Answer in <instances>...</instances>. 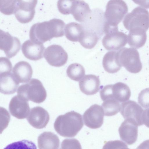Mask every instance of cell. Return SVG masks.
Here are the masks:
<instances>
[{
  "mask_svg": "<svg viewBox=\"0 0 149 149\" xmlns=\"http://www.w3.org/2000/svg\"><path fill=\"white\" fill-rule=\"evenodd\" d=\"M138 102L143 108H149V88L142 90L139 94Z\"/></svg>",
  "mask_w": 149,
  "mask_h": 149,
  "instance_id": "d6a6232c",
  "label": "cell"
},
{
  "mask_svg": "<svg viewBox=\"0 0 149 149\" xmlns=\"http://www.w3.org/2000/svg\"><path fill=\"white\" fill-rule=\"evenodd\" d=\"M18 95L21 96L28 101L40 103L46 99L47 93L42 83L39 80L32 79L28 82L19 86Z\"/></svg>",
  "mask_w": 149,
  "mask_h": 149,
  "instance_id": "5b68a950",
  "label": "cell"
},
{
  "mask_svg": "<svg viewBox=\"0 0 149 149\" xmlns=\"http://www.w3.org/2000/svg\"><path fill=\"white\" fill-rule=\"evenodd\" d=\"M143 124L149 128V108L144 110L142 117Z\"/></svg>",
  "mask_w": 149,
  "mask_h": 149,
  "instance_id": "8d00e7d4",
  "label": "cell"
},
{
  "mask_svg": "<svg viewBox=\"0 0 149 149\" xmlns=\"http://www.w3.org/2000/svg\"><path fill=\"white\" fill-rule=\"evenodd\" d=\"M26 119L29 124L34 127L41 129L45 127L49 120V116L43 108L37 106L31 108Z\"/></svg>",
  "mask_w": 149,
  "mask_h": 149,
  "instance_id": "9a60e30c",
  "label": "cell"
},
{
  "mask_svg": "<svg viewBox=\"0 0 149 149\" xmlns=\"http://www.w3.org/2000/svg\"><path fill=\"white\" fill-rule=\"evenodd\" d=\"M43 56L51 65L59 67L64 65L67 61L68 56L67 53L60 45H52L45 50Z\"/></svg>",
  "mask_w": 149,
  "mask_h": 149,
  "instance_id": "ba28073f",
  "label": "cell"
},
{
  "mask_svg": "<svg viewBox=\"0 0 149 149\" xmlns=\"http://www.w3.org/2000/svg\"><path fill=\"white\" fill-rule=\"evenodd\" d=\"M135 3L146 8H149V1H133Z\"/></svg>",
  "mask_w": 149,
  "mask_h": 149,
  "instance_id": "f35d334b",
  "label": "cell"
},
{
  "mask_svg": "<svg viewBox=\"0 0 149 149\" xmlns=\"http://www.w3.org/2000/svg\"><path fill=\"white\" fill-rule=\"evenodd\" d=\"M71 14L76 21L84 22L91 16V11L88 4L84 1L73 0Z\"/></svg>",
  "mask_w": 149,
  "mask_h": 149,
  "instance_id": "d6986e66",
  "label": "cell"
},
{
  "mask_svg": "<svg viewBox=\"0 0 149 149\" xmlns=\"http://www.w3.org/2000/svg\"><path fill=\"white\" fill-rule=\"evenodd\" d=\"M0 91L6 95L14 93L17 90L19 83L11 72L0 73Z\"/></svg>",
  "mask_w": 149,
  "mask_h": 149,
  "instance_id": "44dd1931",
  "label": "cell"
},
{
  "mask_svg": "<svg viewBox=\"0 0 149 149\" xmlns=\"http://www.w3.org/2000/svg\"><path fill=\"white\" fill-rule=\"evenodd\" d=\"M65 26L63 20L56 18L34 24L29 31L30 38L34 42L43 44L53 38L64 36Z\"/></svg>",
  "mask_w": 149,
  "mask_h": 149,
  "instance_id": "6da1fadb",
  "label": "cell"
},
{
  "mask_svg": "<svg viewBox=\"0 0 149 149\" xmlns=\"http://www.w3.org/2000/svg\"><path fill=\"white\" fill-rule=\"evenodd\" d=\"M128 147L123 141L116 140L107 142L103 146L102 149H122Z\"/></svg>",
  "mask_w": 149,
  "mask_h": 149,
  "instance_id": "836d02e7",
  "label": "cell"
},
{
  "mask_svg": "<svg viewBox=\"0 0 149 149\" xmlns=\"http://www.w3.org/2000/svg\"><path fill=\"white\" fill-rule=\"evenodd\" d=\"M131 94L129 86L121 82L107 85L102 88L100 91L101 98L103 101L114 99L119 102H124L129 99Z\"/></svg>",
  "mask_w": 149,
  "mask_h": 149,
  "instance_id": "52a82bcc",
  "label": "cell"
},
{
  "mask_svg": "<svg viewBox=\"0 0 149 149\" xmlns=\"http://www.w3.org/2000/svg\"><path fill=\"white\" fill-rule=\"evenodd\" d=\"M79 84L81 92L87 95H92L99 91L100 81L98 77L89 74L85 75L79 82Z\"/></svg>",
  "mask_w": 149,
  "mask_h": 149,
  "instance_id": "ac0fdd59",
  "label": "cell"
},
{
  "mask_svg": "<svg viewBox=\"0 0 149 149\" xmlns=\"http://www.w3.org/2000/svg\"><path fill=\"white\" fill-rule=\"evenodd\" d=\"M147 40L146 31H129L127 36V42L132 48L138 49L143 46Z\"/></svg>",
  "mask_w": 149,
  "mask_h": 149,
  "instance_id": "cb8c5ba5",
  "label": "cell"
},
{
  "mask_svg": "<svg viewBox=\"0 0 149 149\" xmlns=\"http://www.w3.org/2000/svg\"><path fill=\"white\" fill-rule=\"evenodd\" d=\"M123 23L125 27L129 31H146L149 28V13L143 7H137L125 16Z\"/></svg>",
  "mask_w": 149,
  "mask_h": 149,
  "instance_id": "277c9868",
  "label": "cell"
},
{
  "mask_svg": "<svg viewBox=\"0 0 149 149\" xmlns=\"http://www.w3.org/2000/svg\"><path fill=\"white\" fill-rule=\"evenodd\" d=\"M125 149H129L128 147H127V148H125Z\"/></svg>",
  "mask_w": 149,
  "mask_h": 149,
  "instance_id": "ab89813d",
  "label": "cell"
},
{
  "mask_svg": "<svg viewBox=\"0 0 149 149\" xmlns=\"http://www.w3.org/2000/svg\"><path fill=\"white\" fill-rule=\"evenodd\" d=\"M83 126L81 115L74 111L59 116L54 124V129L59 135L69 138L75 136Z\"/></svg>",
  "mask_w": 149,
  "mask_h": 149,
  "instance_id": "7a4b0ae2",
  "label": "cell"
},
{
  "mask_svg": "<svg viewBox=\"0 0 149 149\" xmlns=\"http://www.w3.org/2000/svg\"><path fill=\"white\" fill-rule=\"evenodd\" d=\"M28 101L22 96L18 95L13 97L9 105L11 115L18 119L27 118L30 111Z\"/></svg>",
  "mask_w": 149,
  "mask_h": 149,
  "instance_id": "5bb4252c",
  "label": "cell"
},
{
  "mask_svg": "<svg viewBox=\"0 0 149 149\" xmlns=\"http://www.w3.org/2000/svg\"><path fill=\"white\" fill-rule=\"evenodd\" d=\"M17 0H0V10L3 14L7 15L15 13Z\"/></svg>",
  "mask_w": 149,
  "mask_h": 149,
  "instance_id": "f1b7e54d",
  "label": "cell"
},
{
  "mask_svg": "<svg viewBox=\"0 0 149 149\" xmlns=\"http://www.w3.org/2000/svg\"><path fill=\"white\" fill-rule=\"evenodd\" d=\"M39 149H58L60 140L58 136L50 132H45L41 134L38 139Z\"/></svg>",
  "mask_w": 149,
  "mask_h": 149,
  "instance_id": "7402d4cb",
  "label": "cell"
},
{
  "mask_svg": "<svg viewBox=\"0 0 149 149\" xmlns=\"http://www.w3.org/2000/svg\"><path fill=\"white\" fill-rule=\"evenodd\" d=\"M37 3L36 0H18L15 13V17L17 20L23 24L31 22L34 17L35 8Z\"/></svg>",
  "mask_w": 149,
  "mask_h": 149,
  "instance_id": "9c48e42d",
  "label": "cell"
},
{
  "mask_svg": "<svg viewBox=\"0 0 149 149\" xmlns=\"http://www.w3.org/2000/svg\"><path fill=\"white\" fill-rule=\"evenodd\" d=\"M138 126L133 121L125 119L118 129L121 139L129 145L135 143L138 136Z\"/></svg>",
  "mask_w": 149,
  "mask_h": 149,
  "instance_id": "2e32d148",
  "label": "cell"
},
{
  "mask_svg": "<svg viewBox=\"0 0 149 149\" xmlns=\"http://www.w3.org/2000/svg\"><path fill=\"white\" fill-rule=\"evenodd\" d=\"M104 114L102 107L96 104L91 105L83 114L85 125L93 129L100 127L103 123Z\"/></svg>",
  "mask_w": 149,
  "mask_h": 149,
  "instance_id": "30bf717a",
  "label": "cell"
},
{
  "mask_svg": "<svg viewBox=\"0 0 149 149\" xmlns=\"http://www.w3.org/2000/svg\"><path fill=\"white\" fill-rule=\"evenodd\" d=\"M1 124L2 123L3 130L7 126L10 120V116L8 111L4 108L0 107Z\"/></svg>",
  "mask_w": 149,
  "mask_h": 149,
  "instance_id": "d590c367",
  "label": "cell"
},
{
  "mask_svg": "<svg viewBox=\"0 0 149 149\" xmlns=\"http://www.w3.org/2000/svg\"><path fill=\"white\" fill-rule=\"evenodd\" d=\"M3 149H37L35 144L31 141L23 140L10 143Z\"/></svg>",
  "mask_w": 149,
  "mask_h": 149,
  "instance_id": "f546056e",
  "label": "cell"
},
{
  "mask_svg": "<svg viewBox=\"0 0 149 149\" xmlns=\"http://www.w3.org/2000/svg\"><path fill=\"white\" fill-rule=\"evenodd\" d=\"M127 42V36L118 30L106 34L102 40L104 47L108 50H117L123 48Z\"/></svg>",
  "mask_w": 149,
  "mask_h": 149,
  "instance_id": "4fadbf2b",
  "label": "cell"
},
{
  "mask_svg": "<svg viewBox=\"0 0 149 149\" xmlns=\"http://www.w3.org/2000/svg\"><path fill=\"white\" fill-rule=\"evenodd\" d=\"M128 11L127 6L122 0H111L107 4L103 31L106 34L118 30V25Z\"/></svg>",
  "mask_w": 149,
  "mask_h": 149,
  "instance_id": "3957f363",
  "label": "cell"
},
{
  "mask_svg": "<svg viewBox=\"0 0 149 149\" xmlns=\"http://www.w3.org/2000/svg\"><path fill=\"white\" fill-rule=\"evenodd\" d=\"M45 49L43 44L36 43L30 40L25 41L22 46V51L24 56L33 61L42 58Z\"/></svg>",
  "mask_w": 149,
  "mask_h": 149,
  "instance_id": "e0dca14e",
  "label": "cell"
},
{
  "mask_svg": "<svg viewBox=\"0 0 149 149\" xmlns=\"http://www.w3.org/2000/svg\"><path fill=\"white\" fill-rule=\"evenodd\" d=\"M12 66L10 60L5 57H1L0 58V73L11 72Z\"/></svg>",
  "mask_w": 149,
  "mask_h": 149,
  "instance_id": "e575fe53",
  "label": "cell"
},
{
  "mask_svg": "<svg viewBox=\"0 0 149 149\" xmlns=\"http://www.w3.org/2000/svg\"><path fill=\"white\" fill-rule=\"evenodd\" d=\"M102 65L105 71L109 73H114L119 71L122 65L119 60L117 51L107 52L103 57Z\"/></svg>",
  "mask_w": 149,
  "mask_h": 149,
  "instance_id": "603a6c76",
  "label": "cell"
},
{
  "mask_svg": "<svg viewBox=\"0 0 149 149\" xmlns=\"http://www.w3.org/2000/svg\"><path fill=\"white\" fill-rule=\"evenodd\" d=\"M73 0H59L57 3L59 12L64 15L71 14V9Z\"/></svg>",
  "mask_w": 149,
  "mask_h": 149,
  "instance_id": "1f68e13d",
  "label": "cell"
},
{
  "mask_svg": "<svg viewBox=\"0 0 149 149\" xmlns=\"http://www.w3.org/2000/svg\"><path fill=\"white\" fill-rule=\"evenodd\" d=\"M21 43L19 39L11 36L8 33L0 31V49L3 51L6 56L11 58L19 51Z\"/></svg>",
  "mask_w": 149,
  "mask_h": 149,
  "instance_id": "7c38bea8",
  "label": "cell"
},
{
  "mask_svg": "<svg viewBox=\"0 0 149 149\" xmlns=\"http://www.w3.org/2000/svg\"><path fill=\"white\" fill-rule=\"evenodd\" d=\"M84 28L82 25L75 22H72L65 26V37L72 42L79 41L80 37L83 32Z\"/></svg>",
  "mask_w": 149,
  "mask_h": 149,
  "instance_id": "d4e9b609",
  "label": "cell"
},
{
  "mask_svg": "<svg viewBox=\"0 0 149 149\" xmlns=\"http://www.w3.org/2000/svg\"><path fill=\"white\" fill-rule=\"evenodd\" d=\"M66 73L68 76L72 80L78 81L81 80L85 74L84 68L81 64L74 63L68 67Z\"/></svg>",
  "mask_w": 149,
  "mask_h": 149,
  "instance_id": "4316f807",
  "label": "cell"
},
{
  "mask_svg": "<svg viewBox=\"0 0 149 149\" xmlns=\"http://www.w3.org/2000/svg\"><path fill=\"white\" fill-rule=\"evenodd\" d=\"M117 53L120 64L127 71L137 73L141 71L142 64L136 49L123 47L117 51Z\"/></svg>",
  "mask_w": 149,
  "mask_h": 149,
  "instance_id": "8992f818",
  "label": "cell"
},
{
  "mask_svg": "<svg viewBox=\"0 0 149 149\" xmlns=\"http://www.w3.org/2000/svg\"><path fill=\"white\" fill-rule=\"evenodd\" d=\"M105 116H114L121 109V105L119 102L114 99L106 100L102 104Z\"/></svg>",
  "mask_w": 149,
  "mask_h": 149,
  "instance_id": "83f0119b",
  "label": "cell"
},
{
  "mask_svg": "<svg viewBox=\"0 0 149 149\" xmlns=\"http://www.w3.org/2000/svg\"><path fill=\"white\" fill-rule=\"evenodd\" d=\"M98 40L99 38L96 33L84 28L79 42L85 48L91 49L94 47Z\"/></svg>",
  "mask_w": 149,
  "mask_h": 149,
  "instance_id": "484cf974",
  "label": "cell"
},
{
  "mask_svg": "<svg viewBox=\"0 0 149 149\" xmlns=\"http://www.w3.org/2000/svg\"><path fill=\"white\" fill-rule=\"evenodd\" d=\"M59 149H82L79 141L75 138L65 139L61 143Z\"/></svg>",
  "mask_w": 149,
  "mask_h": 149,
  "instance_id": "4dcf8cb0",
  "label": "cell"
},
{
  "mask_svg": "<svg viewBox=\"0 0 149 149\" xmlns=\"http://www.w3.org/2000/svg\"><path fill=\"white\" fill-rule=\"evenodd\" d=\"M136 149H149V139L143 142L138 146Z\"/></svg>",
  "mask_w": 149,
  "mask_h": 149,
  "instance_id": "74e56055",
  "label": "cell"
},
{
  "mask_svg": "<svg viewBox=\"0 0 149 149\" xmlns=\"http://www.w3.org/2000/svg\"><path fill=\"white\" fill-rule=\"evenodd\" d=\"M143 111L136 102L129 100L122 103L120 112L125 119L131 120L140 126L143 125L142 117Z\"/></svg>",
  "mask_w": 149,
  "mask_h": 149,
  "instance_id": "8fae6325",
  "label": "cell"
},
{
  "mask_svg": "<svg viewBox=\"0 0 149 149\" xmlns=\"http://www.w3.org/2000/svg\"><path fill=\"white\" fill-rule=\"evenodd\" d=\"M13 74L19 83H27L32 77L33 70L28 62L20 61L16 63L13 67Z\"/></svg>",
  "mask_w": 149,
  "mask_h": 149,
  "instance_id": "ffe728a7",
  "label": "cell"
}]
</instances>
